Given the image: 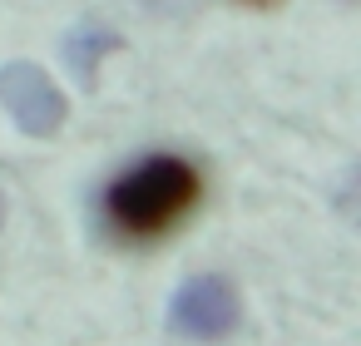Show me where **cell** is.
<instances>
[{
    "label": "cell",
    "instance_id": "obj_1",
    "mask_svg": "<svg viewBox=\"0 0 361 346\" xmlns=\"http://www.w3.org/2000/svg\"><path fill=\"white\" fill-rule=\"evenodd\" d=\"M203 203V173L183 154H149L134 168H124L104 198L99 218L119 242H159L169 237L193 208Z\"/></svg>",
    "mask_w": 361,
    "mask_h": 346
},
{
    "label": "cell",
    "instance_id": "obj_2",
    "mask_svg": "<svg viewBox=\"0 0 361 346\" xmlns=\"http://www.w3.org/2000/svg\"><path fill=\"white\" fill-rule=\"evenodd\" d=\"M243 321V297L223 272H193L188 282H178L173 302H169V326L183 341L213 346L228 341Z\"/></svg>",
    "mask_w": 361,
    "mask_h": 346
},
{
    "label": "cell",
    "instance_id": "obj_3",
    "mask_svg": "<svg viewBox=\"0 0 361 346\" xmlns=\"http://www.w3.org/2000/svg\"><path fill=\"white\" fill-rule=\"evenodd\" d=\"M0 109H6L16 119V129L30 134V139H55L65 129V114H70L60 85L30 60L0 65Z\"/></svg>",
    "mask_w": 361,
    "mask_h": 346
},
{
    "label": "cell",
    "instance_id": "obj_4",
    "mask_svg": "<svg viewBox=\"0 0 361 346\" xmlns=\"http://www.w3.org/2000/svg\"><path fill=\"white\" fill-rule=\"evenodd\" d=\"M114 50H119V35H114L109 25H80V30H70V40H65V60H70V70H75L80 80H94L99 60L114 55Z\"/></svg>",
    "mask_w": 361,
    "mask_h": 346
},
{
    "label": "cell",
    "instance_id": "obj_5",
    "mask_svg": "<svg viewBox=\"0 0 361 346\" xmlns=\"http://www.w3.org/2000/svg\"><path fill=\"white\" fill-rule=\"evenodd\" d=\"M257 6H272V0H257Z\"/></svg>",
    "mask_w": 361,
    "mask_h": 346
},
{
    "label": "cell",
    "instance_id": "obj_6",
    "mask_svg": "<svg viewBox=\"0 0 361 346\" xmlns=\"http://www.w3.org/2000/svg\"><path fill=\"white\" fill-rule=\"evenodd\" d=\"M0 218H6V203H0Z\"/></svg>",
    "mask_w": 361,
    "mask_h": 346
}]
</instances>
